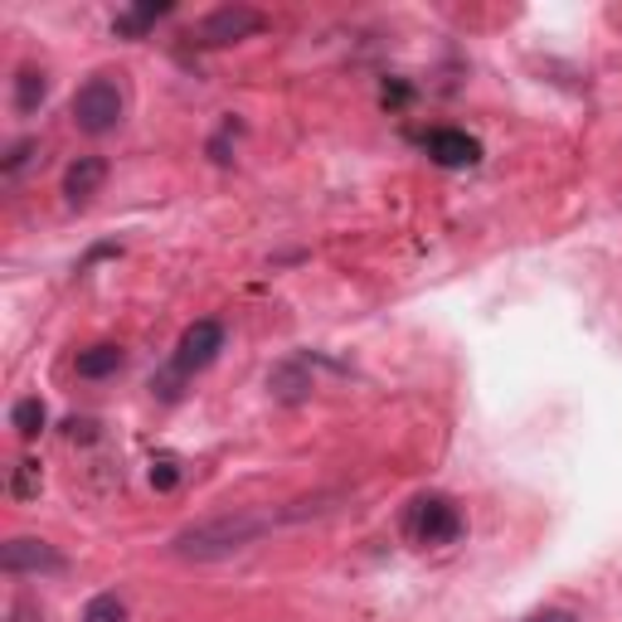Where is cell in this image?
<instances>
[{
    "label": "cell",
    "instance_id": "2",
    "mask_svg": "<svg viewBox=\"0 0 622 622\" xmlns=\"http://www.w3.org/2000/svg\"><path fill=\"white\" fill-rule=\"evenodd\" d=\"M220 350H224V322H214V316H205V322L185 326V336L175 340L171 370L156 379L161 399H175V395H181L175 385H181V379H190V375H200V370H210V365L220 360Z\"/></svg>",
    "mask_w": 622,
    "mask_h": 622
},
{
    "label": "cell",
    "instance_id": "21",
    "mask_svg": "<svg viewBox=\"0 0 622 622\" xmlns=\"http://www.w3.org/2000/svg\"><path fill=\"white\" fill-rule=\"evenodd\" d=\"M69 438H73V442H79V438H83V442L98 438V424H93V418H73V424H69Z\"/></svg>",
    "mask_w": 622,
    "mask_h": 622
},
{
    "label": "cell",
    "instance_id": "12",
    "mask_svg": "<svg viewBox=\"0 0 622 622\" xmlns=\"http://www.w3.org/2000/svg\"><path fill=\"white\" fill-rule=\"evenodd\" d=\"M44 98H49V79L40 69H20L16 73V108L30 118V112H40L44 108Z\"/></svg>",
    "mask_w": 622,
    "mask_h": 622
},
{
    "label": "cell",
    "instance_id": "7",
    "mask_svg": "<svg viewBox=\"0 0 622 622\" xmlns=\"http://www.w3.org/2000/svg\"><path fill=\"white\" fill-rule=\"evenodd\" d=\"M424 151L438 161L442 171H467L481 161V142L472 132H457V126H438V132L424 136Z\"/></svg>",
    "mask_w": 622,
    "mask_h": 622
},
{
    "label": "cell",
    "instance_id": "8",
    "mask_svg": "<svg viewBox=\"0 0 622 622\" xmlns=\"http://www.w3.org/2000/svg\"><path fill=\"white\" fill-rule=\"evenodd\" d=\"M108 181V161L103 156H79L69 171H63V195H69V205H88V200L103 190Z\"/></svg>",
    "mask_w": 622,
    "mask_h": 622
},
{
    "label": "cell",
    "instance_id": "6",
    "mask_svg": "<svg viewBox=\"0 0 622 622\" xmlns=\"http://www.w3.org/2000/svg\"><path fill=\"white\" fill-rule=\"evenodd\" d=\"M0 569H6L10 579H20V574H63V569H69V560H63V554L54 550V544L49 540H34V536H16L6 544V550H0Z\"/></svg>",
    "mask_w": 622,
    "mask_h": 622
},
{
    "label": "cell",
    "instance_id": "3",
    "mask_svg": "<svg viewBox=\"0 0 622 622\" xmlns=\"http://www.w3.org/2000/svg\"><path fill=\"white\" fill-rule=\"evenodd\" d=\"M404 536H409L418 550L452 544L457 536H462V511H457L452 497H438V491H428V497H414L409 511H404Z\"/></svg>",
    "mask_w": 622,
    "mask_h": 622
},
{
    "label": "cell",
    "instance_id": "4",
    "mask_svg": "<svg viewBox=\"0 0 622 622\" xmlns=\"http://www.w3.org/2000/svg\"><path fill=\"white\" fill-rule=\"evenodd\" d=\"M122 88L108 79V73H98V79H88L79 93H73V126H79L83 136H108L112 126L122 122Z\"/></svg>",
    "mask_w": 622,
    "mask_h": 622
},
{
    "label": "cell",
    "instance_id": "20",
    "mask_svg": "<svg viewBox=\"0 0 622 622\" xmlns=\"http://www.w3.org/2000/svg\"><path fill=\"white\" fill-rule=\"evenodd\" d=\"M409 103V83H385V108H404Z\"/></svg>",
    "mask_w": 622,
    "mask_h": 622
},
{
    "label": "cell",
    "instance_id": "19",
    "mask_svg": "<svg viewBox=\"0 0 622 622\" xmlns=\"http://www.w3.org/2000/svg\"><path fill=\"white\" fill-rule=\"evenodd\" d=\"M520 622H579V613H569V608H540V613H530Z\"/></svg>",
    "mask_w": 622,
    "mask_h": 622
},
{
    "label": "cell",
    "instance_id": "18",
    "mask_svg": "<svg viewBox=\"0 0 622 622\" xmlns=\"http://www.w3.org/2000/svg\"><path fill=\"white\" fill-rule=\"evenodd\" d=\"M6 622H44V613H40V603L34 599H10V613H6Z\"/></svg>",
    "mask_w": 622,
    "mask_h": 622
},
{
    "label": "cell",
    "instance_id": "22",
    "mask_svg": "<svg viewBox=\"0 0 622 622\" xmlns=\"http://www.w3.org/2000/svg\"><path fill=\"white\" fill-rule=\"evenodd\" d=\"M112 253H118V244H98L93 253H88V263H98V258H112Z\"/></svg>",
    "mask_w": 622,
    "mask_h": 622
},
{
    "label": "cell",
    "instance_id": "11",
    "mask_svg": "<svg viewBox=\"0 0 622 622\" xmlns=\"http://www.w3.org/2000/svg\"><path fill=\"white\" fill-rule=\"evenodd\" d=\"M122 365H126V350H122V346H112V340H98V346L79 350L73 370H79V379H108V375H118Z\"/></svg>",
    "mask_w": 622,
    "mask_h": 622
},
{
    "label": "cell",
    "instance_id": "17",
    "mask_svg": "<svg viewBox=\"0 0 622 622\" xmlns=\"http://www.w3.org/2000/svg\"><path fill=\"white\" fill-rule=\"evenodd\" d=\"M175 481H181V462H175V457H156V462H151V487L175 491Z\"/></svg>",
    "mask_w": 622,
    "mask_h": 622
},
{
    "label": "cell",
    "instance_id": "9",
    "mask_svg": "<svg viewBox=\"0 0 622 622\" xmlns=\"http://www.w3.org/2000/svg\"><path fill=\"white\" fill-rule=\"evenodd\" d=\"M268 389L277 404H307L312 399V365L307 360H283L268 375Z\"/></svg>",
    "mask_w": 622,
    "mask_h": 622
},
{
    "label": "cell",
    "instance_id": "10",
    "mask_svg": "<svg viewBox=\"0 0 622 622\" xmlns=\"http://www.w3.org/2000/svg\"><path fill=\"white\" fill-rule=\"evenodd\" d=\"M171 10H175L171 0H142V6L122 10V16L112 20V34H118V40H142V34L151 30V24H156V20H166Z\"/></svg>",
    "mask_w": 622,
    "mask_h": 622
},
{
    "label": "cell",
    "instance_id": "13",
    "mask_svg": "<svg viewBox=\"0 0 622 622\" xmlns=\"http://www.w3.org/2000/svg\"><path fill=\"white\" fill-rule=\"evenodd\" d=\"M44 424H49V409H44V399H20L16 409H10V428H16L20 438H40L44 434Z\"/></svg>",
    "mask_w": 622,
    "mask_h": 622
},
{
    "label": "cell",
    "instance_id": "14",
    "mask_svg": "<svg viewBox=\"0 0 622 622\" xmlns=\"http://www.w3.org/2000/svg\"><path fill=\"white\" fill-rule=\"evenodd\" d=\"M79 622H126V603L118 599V593H93V599L83 603Z\"/></svg>",
    "mask_w": 622,
    "mask_h": 622
},
{
    "label": "cell",
    "instance_id": "16",
    "mask_svg": "<svg viewBox=\"0 0 622 622\" xmlns=\"http://www.w3.org/2000/svg\"><path fill=\"white\" fill-rule=\"evenodd\" d=\"M34 151H40V142H16V146L6 151V161H0V175H6V181H16V175H20L24 166H30Z\"/></svg>",
    "mask_w": 622,
    "mask_h": 622
},
{
    "label": "cell",
    "instance_id": "1",
    "mask_svg": "<svg viewBox=\"0 0 622 622\" xmlns=\"http://www.w3.org/2000/svg\"><path fill=\"white\" fill-rule=\"evenodd\" d=\"M277 526H283V511H224V516H210V520H195V526L175 530L171 554L185 564H214V560H228V554L248 550V544H258Z\"/></svg>",
    "mask_w": 622,
    "mask_h": 622
},
{
    "label": "cell",
    "instance_id": "5",
    "mask_svg": "<svg viewBox=\"0 0 622 622\" xmlns=\"http://www.w3.org/2000/svg\"><path fill=\"white\" fill-rule=\"evenodd\" d=\"M263 24H268V20H263V10H253V6H220V10H210V16L195 24V34H190V40L205 44V49H224V44L253 40Z\"/></svg>",
    "mask_w": 622,
    "mask_h": 622
},
{
    "label": "cell",
    "instance_id": "15",
    "mask_svg": "<svg viewBox=\"0 0 622 622\" xmlns=\"http://www.w3.org/2000/svg\"><path fill=\"white\" fill-rule=\"evenodd\" d=\"M10 497H20V501H30V497H40V462H24L16 467V477H10Z\"/></svg>",
    "mask_w": 622,
    "mask_h": 622
}]
</instances>
